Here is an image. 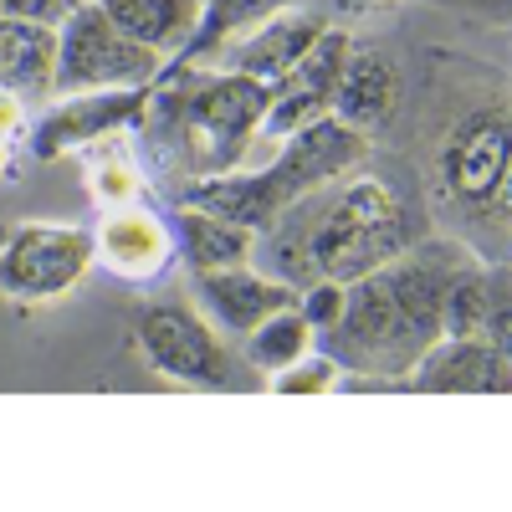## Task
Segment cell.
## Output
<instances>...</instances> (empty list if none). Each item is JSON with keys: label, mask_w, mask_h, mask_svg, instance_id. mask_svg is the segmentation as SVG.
Returning <instances> with one entry per match:
<instances>
[{"label": "cell", "mask_w": 512, "mask_h": 512, "mask_svg": "<svg viewBox=\"0 0 512 512\" xmlns=\"http://www.w3.org/2000/svg\"><path fill=\"white\" fill-rule=\"evenodd\" d=\"M272 241V277L308 287V282H359L384 267L415 241L410 205L374 175H344L303 200H292L267 226Z\"/></svg>", "instance_id": "7a4b0ae2"}, {"label": "cell", "mask_w": 512, "mask_h": 512, "mask_svg": "<svg viewBox=\"0 0 512 512\" xmlns=\"http://www.w3.org/2000/svg\"><path fill=\"white\" fill-rule=\"evenodd\" d=\"M472 262L482 256L461 241H410L400 256L344 287V308L313 344L338 369L405 374L446 333V292Z\"/></svg>", "instance_id": "6da1fadb"}, {"label": "cell", "mask_w": 512, "mask_h": 512, "mask_svg": "<svg viewBox=\"0 0 512 512\" xmlns=\"http://www.w3.org/2000/svg\"><path fill=\"white\" fill-rule=\"evenodd\" d=\"M77 0H0V16H21V21H47L57 26Z\"/></svg>", "instance_id": "603a6c76"}, {"label": "cell", "mask_w": 512, "mask_h": 512, "mask_svg": "<svg viewBox=\"0 0 512 512\" xmlns=\"http://www.w3.org/2000/svg\"><path fill=\"white\" fill-rule=\"evenodd\" d=\"M169 57L118 31L98 0H77L57 21V88L93 93V88H154Z\"/></svg>", "instance_id": "277c9868"}, {"label": "cell", "mask_w": 512, "mask_h": 512, "mask_svg": "<svg viewBox=\"0 0 512 512\" xmlns=\"http://www.w3.org/2000/svg\"><path fill=\"white\" fill-rule=\"evenodd\" d=\"M267 98L272 88L246 72L221 67L195 77V67H175L169 82L159 77L149 88L139 123L175 159L190 164V175H216V169H236L241 154L262 139Z\"/></svg>", "instance_id": "3957f363"}, {"label": "cell", "mask_w": 512, "mask_h": 512, "mask_svg": "<svg viewBox=\"0 0 512 512\" xmlns=\"http://www.w3.org/2000/svg\"><path fill=\"white\" fill-rule=\"evenodd\" d=\"M338 308H344V282H308V287H297V313L308 318V328H313V338L323 333V328H333V318H338Z\"/></svg>", "instance_id": "7402d4cb"}, {"label": "cell", "mask_w": 512, "mask_h": 512, "mask_svg": "<svg viewBox=\"0 0 512 512\" xmlns=\"http://www.w3.org/2000/svg\"><path fill=\"white\" fill-rule=\"evenodd\" d=\"M410 395H507V349L487 338H456L441 333L410 369H405Z\"/></svg>", "instance_id": "30bf717a"}, {"label": "cell", "mask_w": 512, "mask_h": 512, "mask_svg": "<svg viewBox=\"0 0 512 512\" xmlns=\"http://www.w3.org/2000/svg\"><path fill=\"white\" fill-rule=\"evenodd\" d=\"M139 349L154 374L185 384V390H236L241 369L226 349L221 328L190 303H149L139 313Z\"/></svg>", "instance_id": "8992f818"}, {"label": "cell", "mask_w": 512, "mask_h": 512, "mask_svg": "<svg viewBox=\"0 0 512 512\" xmlns=\"http://www.w3.org/2000/svg\"><path fill=\"white\" fill-rule=\"evenodd\" d=\"M379 6H390V0H328V11H338V16H364Z\"/></svg>", "instance_id": "cb8c5ba5"}, {"label": "cell", "mask_w": 512, "mask_h": 512, "mask_svg": "<svg viewBox=\"0 0 512 512\" xmlns=\"http://www.w3.org/2000/svg\"><path fill=\"white\" fill-rule=\"evenodd\" d=\"M88 190L113 210V205H134L139 190H144V175H139V164L128 159L123 149H103L93 144V159H88Z\"/></svg>", "instance_id": "ffe728a7"}, {"label": "cell", "mask_w": 512, "mask_h": 512, "mask_svg": "<svg viewBox=\"0 0 512 512\" xmlns=\"http://www.w3.org/2000/svg\"><path fill=\"white\" fill-rule=\"evenodd\" d=\"M0 93L21 103L57 93V26L0 16Z\"/></svg>", "instance_id": "9a60e30c"}, {"label": "cell", "mask_w": 512, "mask_h": 512, "mask_svg": "<svg viewBox=\"0 0 512 512\" xmlns=\"http://www.w3.org/2000/svg\"><path fill=\"white\" fill-rule=\"evenodd\" d=\"M149 108V88H93V93H67L52 103L31 128H26V149L31 159L52 164L62 154H82L93 144H108L113 134L139 128Z\"/></svg>", "instance_id": "ba28073f"}, {"label": "cell", "mask_w": 512, "mask_h": 512, "mask_svg": "<svg viewBox=\"0 0 512 512\" xmlns=\"http://www.w3.org/2000/svg\"><path fill=\"white\" fill-rule=\"evenodd\" d=\"M195 297H200V313L221 333L241 338L262 318H272L277 308H292L297 287L262 267H251V262H236V267H216V272H195Z\"/></svg>", "instance_id": "8fae6325"}, {"label": "cell", "mask_w": 512, "mask_h": 512, "mask_svg": "<svg viewBox=\"0 0 512 512\" xmlns=\"http://www.w3.org/2000/svg\"><path fill=\"white\" fill-rule=\"evenodd\" d=\"M349 31H333L323 26V36L313 47L297 57V67L287 77L272 82V98H267V118H262V139H287L292 128H303L313 118L328 113V98H333V82H338V67L349 57Z\"/></svg>", "instance_id": "9c48e42d"}, {"label": "cell", "mask_w": 512, "mask_h": 512, "mask_svg": "<svg viewBox=\"0 0 512 512\" xmlns=\"http://www.w3.org/2000/svg\"><path fill=\"white\" fill-rule=\"evenodd\" d=\"M98 6L118 31H128L164 57L185 52V41L195 36L200 21V0H98Z\"/></svg>", "instance_id": "e0dca14e"}, {"label": "cell", "mask_w": 512, "mask_h": 512, "mask_svg": "<svg viewBox=\"0 0 512 512\" xmlns=\"http://www.w3.org/2000/svg\"><path fill=\"white\" fill-rule=\"evenodd\" d=\"M93 231L62 221H16L0 231V297L57 303L93 272Z\"/></svg>", "instance_id": "5b68a950"}, {"label": "cell", "mask_w": 512, "mask_h": 512, "mask_svg": "<svg viewBox=\"0 0 512 512\" xmlns=\"http://www.w3.org/2000/svg\"><path fill=\"white\" fill-rule=\"evenodd\" d=\"M241 349H246V369H256L267 379L282 364L303 359L313 349V328H308V318L297 313V303H292V308H277L272 318H262L251 333H241Z\"/></svg>", "instance_id": "d6986e66"}, {"label": "cell", "mask_w": 512, "mask_h": 512, "mask_svg": "<svg viewBox=\"0 0 512 512\" xmlns=\"http://www.w3.org/2000/svg\"><path fill=\"white\" fill-rule=\"evenodd\" d=\"M400 62L384 52V47H369V41H349V57L338 67V82H333V98H328V113L338 123L359 128V134H374L395 118L400 108Z\"/></svg>", "instance_id": "7c38bea8"}, {"label": "cell", "mask_w": 512, "mask_h": 512, "mask_svg": "<svg viewBox=\"0 0 512 512\" xmlns=\"http://www.w3.org/2000/svg\"><path fill=\"white\" fill-rule=\"evenodd\" d=\"M169 236H175V251L190 262V272L236 267V262H251V251H256V231H246L226 216H210L200 205H180L169 216Z\"/></svg>", "instance_id": "2e32d148"}, {"label": "cell", "mask_w": 512, "mask_h": 512, "mask_svg": "<svg viewBox=\"0 0 512 512\" xmlns=\"http://www.w3.org/2000/svg\"><path fill=\"white\" fill-rule=\"evenodd\" d=\"M318 36H323V16H313V11H303V6H287V11H277V16H267V21L246 26L241 36H231L226 47L216 52V62L231 67V72H246V77H256V82H267V88H272L277 77H287V72L297 67V57H303Z\"/></svg>", "instance_id": "4fadbf2b"}, {"label": "cell", "mask_w": 512, "mask_h": 512, "mask_svg": "<svg viewBox=\"0 0 512 512\" xmlns=\"http://www.w3.org/2000/svg\"><path fill=\"white\" fill-rule=\"evenodd\" d=\"M333 384H338V364L318 344L303 359H292L277 374H267V390H277V395H333Z\"/></svg>", "instance_id": "44dd1931"}, {"label": "cell", "mask_w": 512, "mask_h": 512, "mask_svg": "<svg viewBox=\"0 0 512 512\" xmlns=\"http://www.w3.org/2000/svg\"><path fill=\"white\" fill-rule=\"evenodd\" d=\"M287 6H297V0H200V21H195V36L185 41V52H180V67L210 62L231 36H241L246 26L267 21V16H277Z\"/></svg>", "instance_id": "ac0fdd59"}, {"label": "cell", "mask_w": 512, "mask_h": 512, "mask_svg": "<svg viewBox=\"0 0 512 512\" xmlns=\"http://www.w3.org/2000/svg\"><path fill=\"white\" fill-rule=\"evenodd\" d=\"M21 144H6V139H0V175H6V169H11V154H16Z\"/></svg>", "instance_id": "d4e9b609"}, {"label": "cell", "mask_w": 512, "mask_h": 512, "mask_svg": "<svg viewBox=\"0 0 512 512\" xmlns=\"http://www.w3.org/2000/svg\"><path fill=\"white\" fill-rule=\"evenodd\" d=\"M93 256L123 282H149L169 267L175 256V236H169V221L144 210L139 200L134 205H113L103 226L93 231Z\"/></svg>", "instance_id": "5bb4252c"}, {"label": "cell", "mask_w": 512, "mask_h": 512, "mask_svg": "<svg viewBox=\"0 0 512 512\" xmlns=\"http://www.w3.org/2000/svg\"><path fill=\"white\" fill-rule=\"evenodd\" d=\"M507 164H512L507 108L487 103V108L461 113L446 128V139L436 149V185H441V195L456 210L482 216V210H502L507 205Z\"/></svg>", "instance_id": "52a82bcc"}]
</instances>
